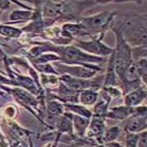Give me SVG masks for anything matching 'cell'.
<instances>
[{"label":"cell","mask_w":147,"mask_h":147,"mask_svg":"<svg viewBox=\"0 0 147 147\" xmlns=\"http://www.w3.org/2000/svg\"><path fill=\"white\" fill-rule=\"evenodd\" d=\"M49 51L55 53L60 57V63L66 65H81L88 69L94 70L96 72L102 71V67L98 64H102L106 61L105 58H100L95 55H91L82 50L75 48L73 45H55L52 43Z\"/></svg>","instance_id":"obj_1"},{"label":"cell","mask_w":147,"mask_h":147,"mask_svg":"<svg viewBox=\"0 0 147 147\" xmlns=\"http://www.w3.org/2000/svg\"><path fill=\"white\" fill-rule=\"evenodd\" d=\"M117 28L121 30L124 40L131 48L146 45L147 18L145 15L142 17H128Z\"/></svg>","instance_id":"obj_2"},{"label":"cell","mask_w":147,"mask_h":147,"mask_svg":"<svg viewBox=\"0 0 147 147\" xmlns=\"http://www.w3.org/2000/svg\"><path fill=\"white\" fill-rule=\"evenodd\" d=\"M116 15L117 12L104 11V12H100V13L90 16V17L81 18V20L79 22L86 31L88 38L103 39L106 31L113 27V22H114Z\"/></svg>","instance_id":"obj_3"},{"label":"cell","mask_w":147,"mask_h":147,"mask_svg":"<svg viewBox=\"0 0 147 147\" xmlns=\"http://www.w3.org/2000/svg\"><path fill=\"white\" fill-rule=\"evenodd\" d=\"M112 29L116 37V45L114 48V70H115L118 81L123 76L126 69L131 65L134 61L132 59L131 47L124 40L121 30L118 29L117 27H113Z\"/></svg>","instance_id":"obj_4"},{"label":"cell","mask_w":147,"mask_h":147,"mask_svg":"<svg viewBox=\"0 0 147 147\" xmlns=\"http://www.w3.org/2000/svg\"><path fill=\"white\" fill-rule=\"evenodd\" d=\"M102 40L103 39H100V38H92L88 41H84L81 39H74L71 45H73L91 55H95V57H100V58L110 57L114 52V48H111L109 45L104 44Z\"/></svg>","instance_id":"obj_5"},{"label":"cell","mask_w":147,"mask_h":147,"mask_svg":"<svg viewBox=\"0 0 147 147\" xmlns=\"http://www.w3.org/2000/svg\"><path fill=\"white\" fill-rule=\"evenodd\" d=\"M124 133L140 134L146 131L147 128V107L145 105H140L138 111L131 117L123 121V125L121 126Z\"/></svg>","instance_id":"obj_6"},{"label":"cell","mask_w":147,"mask_h":147,"mask_svg":"<svg viewBox=\"0 0 147 147\" xmlns=\"http://www.w3.org/2000/svg\"><path fill=\"white\" fill-rule=\"evenodd\" d=\"M52 66L57 71V73L60 75H69L75 79H81V80H88L94 78L98 72L94 70L88 69L85 66L81 65H66L60 62H53Z\"/></svg>","instance_id":"obj_7"},{"label":"cell","mask_w":147,"mask_h":147,"mask_svg":"<svg viewBox=\"0 0 147 147\" xmlns=\"http://www.w3.org/2000/svg\"><path fill=\"white\" fill-rule=\"evenodd\" d=\"M105 123L106 119L101 116L92 115L90 118V124L88 126V129L85 133V137L90 140H94L97 144V140L102 136V134L105 131Z\"/></svg>","instance_id":"obj_8"},{"label":"cell","mask_w":147,"mask_h":147,"mask_svg":"<svg viewBox=\"0 0 147 147\" xmlns=\"http://www.w3.org/2000/svg\"><path fill=\"white\" fill-rule=\"evenodd\" d=\"M72 118L73 114L64 112L57 121L55 125H54V131L62 135H67V136H73V123H72Z\"/></svg>","instance_id":"obj_9"},{"label":"cell","mask_w":147,"mask_h":147,"mask_svg":"<svg viewBox=\"0 0 147 147\" xmlns=\"http://www.w3.org/2000/svg\"><path fill=\"white\" fill-rule=\"evenodd\" d=\"M123 101H124V105L125 106H129V107H136L142 105V103L145 101L147 96L146 86H140V88H135L131 92L124 94Z\"/></svg>","instance_id":"obj_10"},{"label":"cell","mask_w":147,"mask_h":147,"mask_svg":"<svg viewBox=\"0 0 147 147\" xmlns=\"http://www.w3.org/2000/svg\"><path fill=\"white\" fill-rule=\"evenodd\" d=\"M138 111V106L136 107H129V106H114L109 109L105 119L110 118V119H116V121H125L126 118L131 117L134 115L136 112Z\"/></svg>","instance_id":"obj_11"},{"label":"cell","mask_w":147,"mask_h":147,"mask_svg":"<svg viewBox=\"0 0 147 147\" xmlns=\"http://www.w3.org/2000/svg\"><path fill=\"white\" fill-rule=\"evenodd\" d=\"M112 102L109 94L104 91L103 88L98 92V98L96 101V103L94 104V107L92 111V114L96 115V116H101V117L105 118V115L107 113V111L110 109V103Z\"/></svg>","instance_id":"obj_12"},{"label":"cell","mask_w":147,"mask_h":147,"mask_svg":"<svg viewBox=\"0 0 147 147\" xmlns=\"http://www.w3.org/2000/svg\"><path fill=\"white\" fill-rule=\"evenodd\" d=\"M33 10H26V9H16L12 10L9 15V20L5 22V24L11 26V24H18V23H24V22L31 21Z\"/></svg>","instance_id":"obj_13"},{"label":"cell","mask_w":147,"mask_h":147,"mask_svg":"<svg viewBox=\"0 0 147 147\" xmlns=\"http://www.w3.org/2000/svg\"><path fill=\"white\" fill-rule=\"evenodd\" d=\"M61 29L63 30L65 33L73 39H79L81 37H88L86 31L82 27L80 22H66L61 24Z\"/></svg>","instance_id":"obj_14"},{"label":"cell","mask_w":147,"mask_h":147,"mask_svg":"<svg viewBox=\"0 0 147 147\" xmlns=\"http://www.w3.org/2000/svg\"><path fill=\"white\" fill-rule=\"evenodd\" d=\"M122 128L121 126H112L109 128H105L104 133L102 134V136L97 140V144H101V145H105V144H109V143H113V142H116L119 138V136L122 135Z\"/></svg>","instance_id":"obj_15"},{"label":"cell","mask_w":147,"mask_h":147,"mask_svg":"<svg viewBox=\"0 0 147 147\" xmlns=\"http://www.w3.org/2000/svg\"><path fill=\"white\" fill-rule=\"evenodd\" d=\"M72 123H73V133L74 135L79 138H84L85 137V133L88 129V126L90 124V118L82 117L78 115H73L72 118Z\"/></svg>","instance_id":"obj_16"},{"label":"cell","mask_w":147,"mask_h":147,"mask_svg":"<svg viewBox=\"0 0 147 147\" xmlns=\"http://www.w3.org/2000/svg\"><path fill=\"white\" fill-rule=\"evenodd\" d=\"M64 112L72 113L73 115L82 116V117L91 118L92 117V111H90L88 107L83 106L81 104H73V103H65L64 104Z\"/></svg>","instance_id":"obj_17"},{"label":"cell","mask_w":147,"mask_h":147,"mask_svg":"<svg viewBox=\"0 0 147 147\" xmlns=\"http://www.w3.org/2000/svg\"><path fill=\"white\" fill-rule=\"evenodd\" d=\"M0 36L10 40H19L22 36V30L21 28L0 23Z\"/></svg>","instance_id":"obj_18"},{"label":"cell","mask_w":147,"mask_h":147,"mask_svg":"<svg viewBox=\"0 0 147 147\" xmlns=\"http://www.w3.org/2000/svg\"><path fill=\"white\" fill-rule=\"evenodd\" d=\"M98 98V92L92 90H84L79 94V104L83 106H93Z\"/></svg>","instance_id":"obj_19"},{"label":"cell","mask_w":147,"mask_h":147,"mask_svg":"<svg viewBox=\"0 0 147 147\" xmlns=\"http://www.w3.org/2000/svg\"><path fill=\"white\" fill-rule=\"evenodd\" d=\"M53 62H60V57L55 53H43L36 59L30 60L29 63L31 65L33 64H45V63H53Z\"/></svg>","instance_id":"obj_20"},{"label":"cell","mask_w":147,"mask_h":147,"mask_svg":"<svg viewBox=\"0 0 147 147\" xmlns=\"http://www.w3.org/2000/svg\"><path fill=\"white\" fill-rule=\"evenodd\" d=\"M3 110V114H2V117L6 118V119H10V121H15L18 114H19V111H18V106L16 104L9 103L3 105L2 107Z\"/></svg>","instance_id":"obj_21"},{"label":"cell","mask_w":147,"mask_h":147,"mask_svg":"<svg viewBox=\"0 0 147 147\" xmlns=\"http://www.w3.org/2000/svg\"><path fill=\"white\" fill-rule=\"evenodd\" d=\"M31 65V64H30ZM39 74H53V75H58L57 71L54 70V67L52 66V63H45V64H33L31 65Z\"/></svg>","instance_id":"obj_22"},{"label":"cell","mask_w":147,"mask_h":147,"mask_svg":"<svg viewBox=\"0 0 147 147\" xmlns=\"http://www.w3.org/2000/svg\"><path fill=\"white\" fill-rule=\"evenodd\" d=\"M131 51H132L133 61H137L140 59H146L147 45H140V47L131 48Z\"/></svg>","instance_id":"obj_23"},{"label":"cell","mask_w":147,"mask_h":147,"mask_svg":"<svg viewBox=\"0 0 147 147\" xmlns=\"http://www.w3.org/2000/svg\"><path fill=\"white\" fill-rule=\"evenodd\" d=\"M124 136V146L123 147H137L138 134L133 133H122Z\"/></svg>","instance_id":"obj_24"},{"label":"cell","mask_w":147,"mask_h":147,"mask_svg":"<svg viewBox=\"0 0 147 147\" xmlns=\"http://www.w3.org/2000/svg\"><path fill=\"white\" fill-rule=\"evenodd\" d=\"M102 88L109 94V96H110L112 100L113 98H118V97L123 96L122 91L118 88H116V86H109V88Z\"/></svg>","instance_id":"obj_25"},{"label":"cell","mask_w":147,"mask_h":147,"mask_svg":"<svg viewBox=\"0 0 147 147\" xmlns=\"http://www.w3.org/2000/svg\"><path fill=\"white\" fill-rule=\"evenodd\" d=\"M137 147H147V132L144 131L138 134Z\"/></svg>","instance_id":"obj_26"},{"label":"cell","mask_w":147,"mask_h":147,"mask_svg":"<svg viewBox=\"0 0 147 147\" xmlns=\"http://www.w3.org/2000/svg\"><path fill=\"white\" fill-rule=\"evenodd\" d=\"M57 134H58V133H57ZM61 137H62V136H61L60 134H58V135H57V137H55L54 140L47 142V144H45L43 147H57L58 146V144L60 143V138H61Z\"/></svg>","instance_id":"obj_27"},{"label":"cell","mask_w":147,"mask_h":147,"mask_svg":"<svg viewBox=\"0 0 147 147\" xmlns=\"http://www.w3.org/2000/svg\"><path fill=\"white\" fill-rule=\"evenodd\" d=\"M11 5H12V2L10 0H0V11L10 9Z\"/></svg>","instance_id":"obj_28"},{"label":"cell","mask_w":147,"mask_h":147,"mask_svg":"<svg viewBox=\"0 0 147 147\" xmlns=\"http://www.w3.org/2000/svg\"><path fill=\"white\" fill-rule=\"evenodd\" d=\"M105 147H123L122 144H119L117 142H113V143H109V144H105Z\"/></svg>","instance_id":"obj_29"},{"label":"cell","mask_w":147,"mask_h":147,"mask_svg":"<svg viewBox=\"0 0 147 147\" xmlns=\"http://www.w3.org/2000/svg\"><path fill=\"white\" fill-rule=\"evenodd\" d=\"M29 147H34L33 143H32V137H31V136H30V138H29Z\"/></svg>","instance_id":"obj_30"},{"label":"cell","mask_w":147,"mask_h":147,"mask_svg":"<svg viewBox=\"0 0 147 147\" xmlns=\"http://www.w3.org/2000/svg\"><path fill=\"white\" fill-rule=\"evenodd\" d=\"M5 140V136H3V134H2V132H1V129H0V142L1 140Z\"/></svg>","instance_id":"obj_31"},{"label":"cell","mask_w":147,"mask_h":147,"mask_svg":"<svg viewBox=\"0 0 147 147\" xmlns=\"http://www.w3.org/2000/svg\"><path fill=\"white\" fill-rule=\"evenodd\" d=\"M94 147H105L104 145H101V144H97V145H95Z\"/></svg>","instance_id":"obj_32"},{"label":"cell","mask_w":147,"mask_h":147,"mask_svg":"<svg viewBox=\"0 0 147 147\" xmlns=\"http://www.w3.org/2000/svg\"><path fill=\"white\" fill-rule=\"evenodd\" d=\"M0 73H1V74H5V75H6V73H5L3 71H1V69H0Z\"/></svg>","instance_id":"obj_33"},{"label":"cell","mask_w":147,"mask_h":147,"mask_svg":"<svg viewBox=\"0 0 147 147\" xmlns=\"http://www.w3.org/2000/svg\"><path fill=\"white\" fill-rule=\"evenodd\" d=\"M1 15H2V11H0V17H1Z\"/></svg>","instance_id":"obj_34"}]
</instances>
